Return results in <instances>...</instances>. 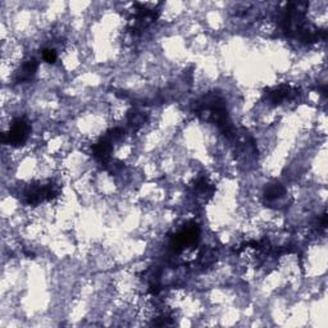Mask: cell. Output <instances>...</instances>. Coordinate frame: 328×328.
Returning a JSON list of instances; mask_svg holds the SVG:
<instances>
[{
    "instance_id": "cell-1",
    "label": "cell",
    "mask_w": 328,
    "mask_h": 328,
    "mask_svg": "<svg viewBox=\"0 0 328 328\" xmlns=\"http://www.w3.org/2000/svg\"><path fill=\"white\" fill-rule=\"evenodd\" d=\"M30 130L31 127L27 119L18 117L13 119L9 126V130L3 135V143L8 144L11 147H21L27 141Z\"/></svg>"
},
{
    "instance_id": "cell-2",
    "label": "cell",
    "mask_w": 328,
    "mask_h": 328,
    "mask_svg": "<svg viewBox=\"0 0 328 328\" xmlns=\"http://www.w3.org/2000/svg\"><path fill=\"white\" fill-rule=\"evenodd\" d=\"M39 69V63L35 58H30L25 61V63L20 67V69L16 73L17 82H25V81L31 80L36 75V72Z\"/></svg>"
},
{
    "instance_id": "cell-3",
    "label": "cell",
    "mask_w": 328,
    "mask_h": 328,
    "mask_svg": "<svg viewBox=\"0 0 328 328\" xmlns=\"http://www.w3.org/2000/svg\"><path fill=\"white\" fill-rule=\"evenodd\" d=\"M285 190L279 183H274V185L269 186V188L265 190V200L267 202H276L278 199H281L284 196Z\"/></svg>"
},
{
    "instance_id": "cell-4",
    "label": "cell",
    "mask_w": 328,
    "mask_h": 328,
    "mask_svg": "<svg viewBox=\"0 0 328 328\" xmlns=\"http://www.w3.org/2000/svg\"><path fill=\"white\" fill-rule=\"evenodd\" d=\"M42 59H44L46 63H56L57 59H58V54H57V50L53 49V48H46V49L42 50Z\"/></svg>"
}]
</instances>
